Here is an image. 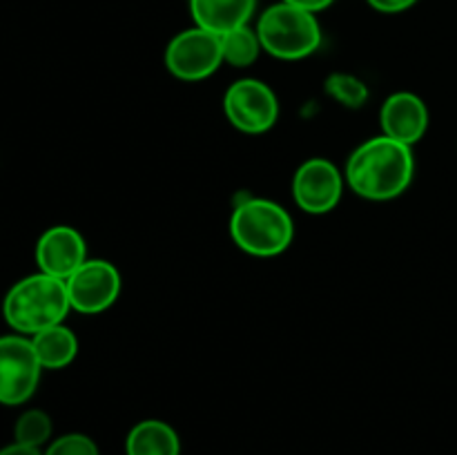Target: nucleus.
Returning a JSON list of instances; mask_svg holds the SVG:
<instances>
[{"label":"nucleus","mask_w":457,"mask_h":455,"mask_svg":"<svg viewBox=\"0 0 457 455\" xmlns=\"http://www.w3.org/2000/svg\"><path fill=\"white\" fill-rule=\"evenodd\" d=\"M415 174L411 145L388 136L361 143L346 163V183L355 194L370 201H388L409 190Z\"/></svg>","instance_id":"obj_1"},{"label":"nucleus","mask_w":457,"mask_h":455,"mask_svg":"<svg viewBox=\"0 0 457 455\" xmlns=\"http://www.w3.org/2000/svg\"><path fill=\"white\" fill-rule=\"evenodd\" d=\"M70 310L67 284L45 272H36L13 284L3 302L4 321L16 333L31 337L40 330L62 324Z\"/></svg>","instance_id":"obj_2"},{"label":"nucleus","mask_w":457,"mask_h":455,"mask_svg":"<svg viewBox=\"0 0 457 455\" xmlns=\"http://www.w3.org/2000/svg\"><path fill=\"white\" fill-rule=\"evenodd\" d=\"M230 235L253 257H277L293 241L295 223L275 201L245 199L232 212Z\"/></svg>","instance_id":"obj_3"},{"label":"nucleus","mask_w":457,"mask_h":455,"mask_svg":"<svg viewBox=\"0 0 457 455\" xmlns=\"http://www.w3.org/2000/svg\"><path fill=\"white\" fill-rule=\"evenodd\" d=\"M262 47L281 61H299L315 54L321 45V27L315 13L288 3L272 4L257 25Z\"/></svg>","instance_id":"obj_4"},{"label":"nucleus","mask_w":457,"mask_h":455,"mask_svg":"<svg viewBox=\"0 0 457 455\" xmlns=\"http://www.w3.org/2000/svg\"><path fill=\"white\" fill-rule=\"evenodd\" d=\"M40 366L34 343L25 335L0 337V404H25L40 382Z\"/></svg>","instance_id":"obj_5"},{"label":"nucleus","mask_w":457,"mask_h":455,"mask_svg":"<svg viewBox=\"0 0 457 455\" xmlns=\"http://www.w3.org/2000/svg\"><path fill=\"white\" fill-rule=\"evenodd\" d=\"M223 62L221 36L192 27L170 40L165 49V67L181 80H204L212 76Z\"/></svg>","instance_id":"obj_6"},{"label":"nucleus","mask_w":457,"mask_h":455,"mask_svg":"<svg viewBox=\"0 0 457 455\" xmlns=\"http://www.w3.org/2000/svg\"><path fill=\"white\" fill-rule=\"evenodd\" d=\"M223 112L245 134L268 132L279 119V101L270 85L257 79H241L223 96Z\"/></svg>","instance_id":"obj_7"},{"label":"nucleus","mask_w":457,"mask_h":455,"mask_svg":"<svg viewBox=\"0 0 457 455\" xmlns=\"http://www.w3.org/2000/svg\"><path fill=\"white\" fill-rule=\"evenodd\" d=\"M67 284L71 310L98 315L107 310L120 294V275L105 259H87Z\"/></svg>","instance_id":"obj_8"},{"label":"nucleus","mask_w":457,"mask_h":455,"mask_svg":"<svg viewBox=\"0 0 457 455\" xmlns=\"http://www.w3.org/2000/svg\"><path fill=\"white\" fill-rule=\"evenodd\" d=\"M344 178L337 165L328 159H308L299 165L293 178L295 203L308 214H326L342 199Z\"/></svg>","instance_id":"obj_9"},{"label":"nucleus","mask_w":457,"mask_h":455,"mask_svg":"<svg viewBox=\"0 0 457 455\" xmlns=\"http://www.w3.org/2000/svg\"><path fill=\"white\" fill-rule=\"evenodd\" d=\"M87 261L83 235L70 226H54L40 235L36 244V263L45 275L67 281Z\"/></svg>","instance_id":"obj_10"},{"label":"nucleus","mask_w":457,"mask_h":455,"mask_svg":"<svg viewBox=\"0 0 457 455\" xmlns=\"http://www.w3.org/2000/svg\"><path fill=\"white\" fill-rule=\"evenodd\" d=\"M384 136L404 145H415L428 129L427 103L411 92H397L386 98L379 112Z\"/></svg>","instance_id":"obj_11"},{"label":"nucleus","mask_w":457,"mask_h":455,"mask_svg":"<svg viewBox=\"0 0 457 455\" xmlns=\"http://www.w3.org/2000/svg\"><path fill=\"white\" fill-rule=\"evenodd\" d=\"M254 7L257 0H190V13L196 27L219 36L248 25Z\"/></svg>","instance_id":"obj_12"},{"label":"nucleus","mask_w":457,"mask_h":455,"mask_svg":"<svg viewBox=\"0 0 457 455\" xmlns=\"http://www.w3.org/2000/svg\"><path fill=\"white\" fill-rule=\"evenodd\" d=\"M125 451L128 455H181V442L170 424L145 419L129 431Z\"/></svg>","instance_id":"obj_13"},{"label":"nucleus","mask_w":457,"mask_h":455,"mask_svg":"<svg viewBox=\"0 0 457 455\" xmlns=\"http://www.w3.org/2000/svg\"><path fill=\"white\" fill-rule=\"evenodd\" d=\"M31 343H34L40 366L47 370L65 368L74 361L76 352H79V339H76L74 330L67 328L65 324L40 330L31 337Z\"/></svg>","instance_id":"obj_14"},{"label":"nucleus","mask_w":457,"mask_h":455,"mask_svg":"<svg viewBox=\"0 0 457 455\" xmlns=\"http://www.w3.org/2000/svg\"><path fill=\"white\" fill-rule=\"evenodd\" d=\"M221 49L223 62H230L232 67H248L257 61L263 47L257 29H250L248 25H244L221 36Z\"/></svg>","instance_id":"obj_15"},{"label":"nucleus","mask_w":457,"mask_h":455,"mask_svg":"<svg viewBox=\"0 0 457 455\" xmlns=\"http://www.w3.org/2000/svg\"><path fill=\"white\" fill-rule=\"evenodd\" d=\"M13 435H16L18 444L38 449V446H43L45 442L49 440V435H52V419H49V415L45 413V410H25V413L18 418Z\"/></svg>","instance_id":"obj_16"},{"label":"nucleus","mask_w":457,"mask_h":455,"mask_svg":"<svg viewBox=\"0 0 457 455\" xmlns=\"http://www.w3.org/2000/svg\"><path fill=\"white\" fill-rule=\"evenodd\" d=\"M326 94L342 103L344 107H361L369 98V89L360 79L351 74H330L326 79Z\"/></svg>","instance_id":"obj_17"},{"label":"nucleus","mask_w":457,"mask_h":455,"mask_svg":"<svg viewBox=\"0 0 457 455\" xmlns=\"http://www.w3.org/2000/svg\"><path fill=\"white\" fill-rule=\"evenodd\" d=\"M45 455H98V449L87 435L70 433V435H62L56 442H52Z\"/></svg>","instance_id":"obj_18"},{"label":"nucleus","mask_w":457,"mask_h":455,"mask_svg":"<svg viewBox=\"0 0 457 455\" xmlns=\"http://www.w3.org/2000/svg\"><path fill=\"white\" fill-rule=\"evenodd\" d=\"M366 3L382 13H400L413 7L418 0H366Z\"/></svg>","instance_id":"obj_19"},{"label":"nucleus","mask_w":457,"mask_h":455,"mask_svg":"<svg viewBox=\"0 0 457 455\" xmlns=\"http://www.w3.org/2000/svg\"><path fill=\"white\" fill-rule=\"evenodd\" d=\"M281 3H288V4H293V7L306 9V12L317 13V12H324V9H328L335 0H281Z\"/></svg>","instance_id":"obj_20"},{"label":"nucleus","mask_w":457,"mask_h":455,"mask_svg":"<svg viewBox=\"0 0 457 455\" xmlns=\"http://www.w3.org/2000/svg\"><path fill=\"white\" fill-rule=\"evenodd\" d=\"M0 455H43V453H40L38 449H34V446H25L13 442L12 446H4V449L0 451Z\"/></svg>","instance_id":"obj_21"}]
</instances>
